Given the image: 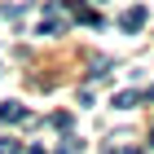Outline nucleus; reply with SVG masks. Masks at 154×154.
<instances>
[{"mask_svg":"<svg viewBox=\"0 0 154 154\" xmlns=\"http://www.w3.org/2000/svg\"><path fill=\"white\" fill-rule=\"evenodd\" d=\"M145 22H150V13H145L141 5H132V9L123 13V18H119V26H123V31H128V35H137V31H141Z\"/></svg>","mask_w":154,"mask_h":154,"instance_id":"1","label":"nucleus"},{"mask_svg":"<svg viewBox=\"0 0 154 154\" xmlns=\"http://www.w3.org/2000/svg\"><path fill=\"white\" fill-rule=\"evenodd\" d=\"M0 119H5V123H22L26 106H22V101H0Z\"/></svg>","mask_w":154,"mask_h":154,"instance_id":"2","label":"nucleus"},{"mask_svg":"<svg viewBox=\"0 0 154 154\" xmlns=\"http://www.w3.org/2000/svg\"><path fill=\"white\" fill-rule=\"evenodd\" d=\"M141 106V93H115V110H132Z\"/></svg>","mask_w":154,"mask_h":154,"instance_id":"3","label":"nucleus"},{"mask_svg":"<svg viewBox=\"0 0 154 154\" xmlns=\"http://www.w3.org/2000/svg\"><path fill=\"white\" fill-rule=\"evenodd\" d=\"M0 154H22V145L13 141V137H0Z\"/></svg>","mask_w":154,"mask_h":154,"instance_id":"4","label":"nucleus"},{"mask_svg":"<svg viewBox=\"0 0 154 154\" xmlns=\"http://www.w3.org/2000/svg\"><path fill=\"white\" fill-rule=\"evenodd\" d=\"M53 128H62V132H71V115H62V110H57V115H53Z\"/></svg>","mask_w":154,"mask_h":154,"instance_id":"5","label":"nucleus"},{"mask_svg":"<svg viewBox=\"0 0 154 154\" xmlns=\"http://www.w3.org/2000/svg\"><path fill=\"white\" fill-rule=\"evenodd\" d=\"M26 154H44V150H40V145H31V150H26Z\"/></svg>","mask_w":154,"mask_h":154,"instance_id":"6","label":"nucleus"},{"mask_svg":"<svg viewBox=\"0 0 154 154\" xmlns=\"http://www.w3.org/2000/svg\"><path fill=\"white\" fill-rule=\"evenodd\" d=\"M150 145H154V128H150Z\"/></svg>","mask_w":154,"mask_h":154,"instance_id":"7","label":"nucleus"}]
</instances>
